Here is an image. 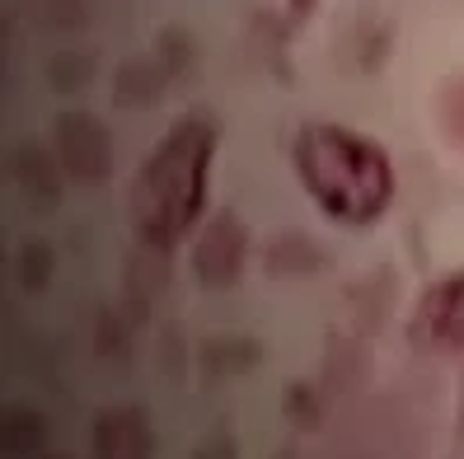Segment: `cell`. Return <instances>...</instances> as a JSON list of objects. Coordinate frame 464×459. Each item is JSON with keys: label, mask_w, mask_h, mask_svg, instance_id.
Returning a JSON list of instances; mask_svg holds the SVG:
<instances>
[{"label": "cell", "mask_w": 464, "mask_h": 459, "mask_svg": "<svg viewBox=\"0 0 464 459\" xmlns=\"http://www.w3.org/2000/svg\"><path fill=\"white\" fill-rule=\"evenodd\" d=\"M413 333L431 347H450V352H459L464 347V273L436 282L422 305L413 314Z\"/></svg>", "instance_id": "3957f363"}, {"label": "cell", "mask_w": 464, "mask_h": 459, "mask_svg": "<svg viewBox=\"0 0 464 459\" xmlns=\"http://www.w3.org/2000/svg\"><path fill=\"white\" fill-rule=\"evenodd\" d=\"M295 174L310 202L343 225H371L394 202L390 155L338 122H314L295 137Z\"/></svg>", "instance_id": "6da1fadb"}, {"label": "cell", "mask_w": 464, "mask_h": 459, "mask_svg": "<svg viewBox=\"0 0 464 459\" xmlns=\"http://www.w3.org/2000/svg\"><path fill=\"white\" fill-rule=\"evenodd\" d=\"M211 155H216V127L202 118H183L150 150V159L131 183V221L150 244H174L198 225L207 206Z\"/></svg>", "instance_id": "7a4b0ae2"}]
</instances>
